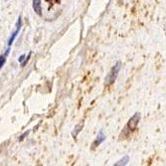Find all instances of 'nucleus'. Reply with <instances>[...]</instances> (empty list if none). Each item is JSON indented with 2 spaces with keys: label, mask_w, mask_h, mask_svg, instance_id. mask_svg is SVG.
<instances>
[{
  "label": "nucleus",
  "mask_w": 166,
  "mask_h": 166,
  "mask_svg": "<svg viewBox=\"0 0 166 166\" xmlns=\"http://www.w3.org/2000/svg\"><path fill=\"white\" fill-rule=\"evenodd\" d=\"M140 117H141V115H140L139 112H136V114H134L132 117H130V120H128L127 127L129 128L130 130H134V129H135V128L137 127V125H138V123H139V120H140Z\"/></svg>",
  "instance_id": "f03ea898"
},
{
  "label": "nucleus",
  "mask_w": 166,
  "mask_h": 166,
  "mask_svg": "<svg viewBox=\"0 0 166 166\" xmlns=\"http://www.w3.org/2000/svg\"><path fill=\"white\" fill-rule=\"evenodd\" d=\"M25 57H26V55H25V54H23V55H21V56H20V57H19V59H18V62H19V63H22V62H23V61H24V59H25Z\"/></svg>",
  "instance_id": "9b49d317"
},
{
  "label": "nucleus",
  "mask_w": 166,
  "mask_h": 166,
  "mask_svg": "<svg viewBox=\"0 0 166 166\" xmlns=\"http://www.w3.org/2000/svg\"><path fill=\"white\" fill-rule=\"evenodd\" d=\"M21 27H22V18H21V16H19V17H18L17 25H16V30H15L14 32L11 34V37L8 40V46H11L12 43L15 41V39H16L17 35L19 34V31L21 29Z\"/></svg>",
  "instance_id": "7ed1b4c3"
},
{
  "label": "nucleus",
  "mask_w": 166,
  "mask_h": 166,
  "mask_svg": "<svg viewBox=\"0 0 166 166\" xmlns=\"http://www.w3.org/2000/svg\"><path fill=\"white\" fill-rule=\"evenodd\" d=\"M33 9L39 16L42 15V6H41V0H33Z\"/></svg>",
  "instance_id": "39448f33"
},
{
  "label": "nucleus",
  "mask_w": 166,
  "mask_h": 166,
  "mask_svg": "<svg viewBox=\"0 0 166 166\" xmlns=\"http://www.w3.org/2000/svg\"><path fill=\"white\" fill-rule=\"evenodd\" d=\"M30 57H31V53H29V54H28V56H27V58L25 57L26 59H24V61L21 63V66H22V67H25V66H26V64L28 63V61H29Z\"/></svg>",
  "instance_id": "1a4fd4ad"
},
{
  "label": "nucleus",
  "mask_w": 166,
  "mask_h": 166,
  "mask_svg": "<svg viewBox=\"0 0 166 166\" xmlns=\"http://www.w3.org/2000/svg\"><path fill=\"white\" fill-rule=\"evenodd\" d=\"M30 133V130H27V131H25V132L23 133V134H22V135L19 137V140H20V141H22V140H23L24 138H25V137H26L27 135H28V134H29Z\"/></svg>",
  "instance_id": "9d476101"
},
{
  "label": "nucleus",
  "mask_w": 166,
  "mask_h": 166,
  "mask_svg": "<svg viewBox=\"0 0 166 166\" xmlns=\"http://www.w3.org/2000/svg\"><path fill=\"white\" fill-rule=\"evenodd\" d=\"M6 57H7V56H6L5 54L0 56V70H1L2 67H3V66H4V64H5V62H6Z\"/></svg>",
  "instance_id": "6e6552de"
},
{
  "label": "nucleus",
  "mask_w": 166,
  "mask_h": 166,
  "mask_svg": "<svg viewBox=\"0 0 166 166\" xmlns=\"http://www.w3.org/2000/svg\"><path fill=\"white\" fill-rule=\"evenodd\" d=\"M120 68H121V63L120 62H117V64L114 66V68L111 69V71L109 72V74L108 75V76H106V78H105V83H108V84L114 83V81H115V79H117L118 73H120Z\"/></svg>",
  "instance_id": "f257e3e1"
},
{
  "label": "nucleus",
  "mask_w": 166,
  "mask_h": 166,
  "mask_svg": "<svg viewBox=\"0 0 166 166\" xmlns=\"http://www.w3.org/2000/svg\"><path fill=\"white\" fill-rule=\"evenodd\" d=\"M83 126H84V123L77 124L76 126H75V128H74V131H73V133H72V135H73L74 137H77V135L79 134V132L81 131V129L83 128Z\"/></svg>",
  "instance_id": "0eeeda50"
},
{
  "label": "nucleus",
  "mask_w": 166,
  "mask_h": 166,
  "mask_svg": "<svg viewBox=\"0 0 166 166\" xmlns=\"http://www.w3.org/2000/svg\"><path fill=\"white\" fill-rule=\"evenodd\" d=\"M105 135L104 134V131L102 130H99V134H98V136H96V140L93 141V148H95V147H96V146H99L101 143H102L105 140Z\"/></svg>",
  "instance_id": "20e7f679"
},
{
  "label": "nucleus",
  "mask_w": 166,
  "mask_h": 166,
  "mask_svg": "<svg viewBox=\"0 0 166 166\" xmlns=\"http://www.w3.org/2000/svg\"><path fill=\"white\" fill-rule=\"evenodd\" d=\"M128 161H129V157H128V155H125L123 159H120L118 162L114 163V166H125V165H127Z\"/></svg>",
  "instance_id": "423d86ee"
}]
</instances>
